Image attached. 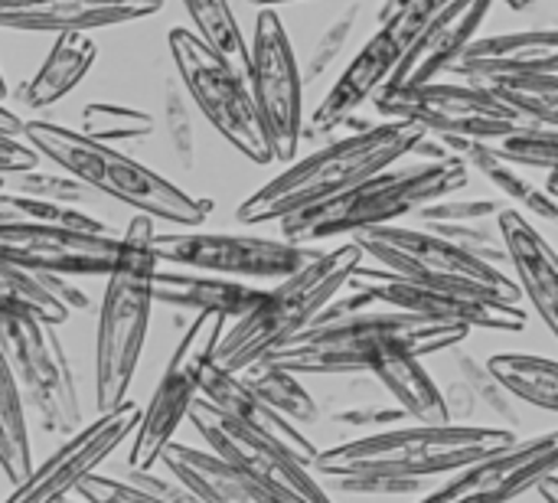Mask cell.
Instances as JSON below:
<instances>
[{"mask_svg":"<svg viewBox=\"0 0 558 503\" xmlns=\"http://www.w3.org/2000/svg\"><path fill=\"white\" fill-rule=\"evenodd\" d=\"M425 134L428 131L415 121L389 118L363 131H353L340 141H330L327 147L288 164L278 177H271L265 187L245 196L235 206V223H281L294 213L324 206L356 190L379 170L409 157Z\"/></svg>","mask_w":558,"mask_h":503,"instance_id":"6da1fadb","label":"cell"},{"mask_svg":"<svg viewBox=\"0 0 558 503\" xmlns=\"http://www.w3.org/2000/svg\"><path fill=\"white\" fill-rule=\"evenodd\" d=\"M157 219L131 216L121 232V255L105 275L95 327V409L108 412L128 399L147 340L150 308L157 304Z\"/></svg>","mask_w":558,"mask_h":503,"instance_id":"7a4b0ae2","label":"cell"},{"mask_svg":"<svg viewBox=\"0 0 558 503\" xmlns=\"http://www.w3.org/2000/svg\"><path fill=\"white\" fill-rule=\"evenodd\" d=\"M468 334L471 327L464 324H441L383 304L347 318H320L268 360L298 376H353L369 373V363L386 347L399 344L418 357H432L461 347Z\"/></svg>","mask_w":558,"mask_h":503,"instance_id":"3957f363","label":"cell"},{"mask_svg":"<svg viewBox=\"0 0 558 503\" xmlns=\"http://www.w3.org/2000/svg\"><path fill=\"white\" fill-rule=\"evenodd\" d=\"M363 259L366 252L353 239L337 249H324L311 265L281 278L275 288H265L262 301L226 327L216 350V363L232 373H245L248 367L288 347L350 285Z\"/></svg>","mask_w":558,"mask_h":503,"instance_id":"277c9868","label":"cell"},{"mask_svg":"<svg viewBox=\"0 0 558 503\" xmlns=\"http://www.w3.org/2000/svg\"><path fill=\"white\" fill-rule=\"evenodd\" d=\"M513 429L477 426V422H415L412 429H389L356 442L333 445L317 455L314 471L320 478H445L454 475L507 445Z\"/></svg>","mask_w":558,"mask_h":503,"instance_id":"5b68a950","label":"cell"},{"mask_svg":"<svg viewBox=\"0 0 558 503\" xmlns=\"http://www.w3.org/2000/svg\"><path fill=\"white\" fill-rule=\"evenodd\" d=\"M471 170L474 167L461 154L448 160H422L412 167L392 164L356 190L281 219V236L291 242L317 245L340 236H360L376 226H392L396 219L415 216L435 200L461 193L471 183Z\"/></svg>","mask_w":558,"mask_h":503,"instance_id":"8992f818","label":"cell"},{"mask_svg":"<svg viewBox=\"0 0 558 503\" xmlns=\"http://www.w3.org/2000/svg\"><path fill=\"white\" fill-rule=\"evenodd\" d=\"M26 137L39 147L46 160H52V167L75 173L98 196L118 200L154 219H163L173 226H203L216 209L213 200L186 193L183 187L154 173L141 160L121 154L111 144L92 141L75 128L56 124V121H29Z\"/></svg>","mask_w":558,"mask_h":503,"instance_id":"52a82bcc","label":"cell"},{"mask_svg":"<svg viewBox=\"0 0 558 503\" xmlns=\"http://www.w3.org/2000/svg\"><path fill=\"white\" fill-rule=\"evenodd\" d=\"M167 46L173 56V69L183 79L199 115L252 164L265 167L278 160L252 85L235 69V62L186 26H173L167 33Z\"/></svg>","mask_w":558,"mask_h":503,"instance_id":"ba28073f","label":"cell"},{"mask_svg":"<svg viewBox=\"0 0 558 503\" xmlns=\"http://www.w3.org/2000/svg\"><path fill=\"white\" fill-rule=\"evenodd\" d=\"M366 259L376 265L438 288H454V291H474V295H490L500 301L520 304L523 288L517 278H510L500 265L477 259L474 252L461 249L458 242L445 239L441 232L428 226H376L360 236H353Z\"/></svg>","mask_w":558,"mask_h":503,"instance_id":"9c48e42d","label":"cell"},{"mask_svg":"<svg viewBox=\"0 0 558 503\" xmlns=\"http://www.w3.org/2000/svg\"><path fill=\"white\" fill-rule=\"evenodd\" d=\"M0 334L3 363L13 370L20 393L43 432L65 439L75 435L82 429V403L65 347L52 324L33 318L13 301H0Z\"/></svg>","mask_w":558,"mask_h":503,"instance_id":"30bf717a","label":"cell"},{"mask_svg":"<svg viewBox=\"0 0 558 503\" xmlns=\"http://www.w3.org/2000/svg\"><path fill=\"white\" fill-rule=\"evenodd\" d=\"M383 118H402L422 124L428 134H458L474 141H500L533 121L484 82H422V85H386L373 98Z\"/></svg>","mask_w":558,"mask_h":503,"instance_id":"8fae6325","label":"cell"},{"mask_svg":"<svg viewBox=\"0 0 558 503\" xmlns=\"http://www.w3.org/2000/svg\"><path fill=\"white\" fill-rule=\"evenodd\" d=\"M229 327V318L222 314H193L190 327L183 331L173 357L167 360L160 383L154 386L141 426L131 442L128 468L131 471H150L160 465L163 448L173 442L177 429L190 422L193 406L203 396V383L209 367L216 363L219 340Z\"/></svg>","mask_w":558,"mask_h":503,"instance_id":"7c38bea8","label":"cell"},{"mask_svg":"<svg viewBox=\"0 0 558 503\" xmlns=\"http://www.w3.org/2000/svg\"><path fill=\"white\" fill-rule=\"evenodd\" d=\"M248 85L265 118L278 160H291L304 137V69L291 46L288 26L275 7H258L252 26Z\"/></svg>","mask_w":558,"mask_h":503,"instance_id":"4fadbf2b","label":"cell"},{"mask_svg":"<svg viewBox=\"0 0 558 503\" xmlns=\"http://www.w3.org/2000/svg\"><path fill=\"white\" fill-rule=\"evenodd\" d=\"M157 259L177 268L229 275L242 282H281L311 265L324 249L232 232H157Z\"/></svg>","mask_w":558,"mask_h":503,"instance_id":"5bb4252c","label":"cell"},{"mask_svg":"<svg viewBox=\"0 0 558 503\" xmlns=\"http://www.w3.org/2000/svg\"><path fill=\"white\" fill-rule=\"evenodd\" d=\"M190 426L199 432V439L216 455H222L226 462L242 468L252 481H258L271 498H278L281 503H333L330 494L314 481L311 465L294 458L278 442L242 426L239 419L219 412L203 396L190 412Z\"/></svg>","mask_w":558,"mask_h":503,"instance_id":"9a60e30c","label":"cell"},{"mask_svg":"<svg viewBox=\"0 0 558 503\" xmlns=\"http://www.w3.org/2000/svg\"><path fill=\"white\" fill-rule=\"evenodd\" d=\"M353 288L369 291L379 304L399 308L422 314L428 321L441 324H464L471 331H504V334H520L526 331L530 318L520 304L500 301L490 295H474V291H454V288H438L425 282L402 278L389 268H356L350 278Z\"/></svg>","mask_w":558,"mask_h":503,"instance_id":"2e32d148","label":"cell"},{"mask_svg":"<svg viewBox=\"0 0 558 503\" xmlns=\"http://www.w3.org/2000/svg\"><path fill=\"white\" fill-rule=\"evenodd\" d=\"M144 416V406L134 399L98 412L95 422L82 426L75 435L65 439L62 448H56L33 475L26 484L7 494L3 503H65L72 491H78L98 468L137 432Z\"/></svg>","mask_w":558,"mask_h":503,"instance_id":"e0dca14e","label":"cell"},{"mask_svg":"<svg viewBox=\"0 0 558 503\" xmlns=\"http://www.w3.org/2000/svg\"><path fill=\"white\" fill-rule=\"evenodd\" d=\"M558 475V429L513 442L441 481L418 503H510Z\"/></svg>","mask_w":558,"mask_h":503,"instance_id":"ac0fdd59","label":"cell"},{"mask_svg":"<svg viewBox=\"0 0 558 503\" xmlns=\"http://www.w3.org/2000/svg\"><path fill=\"white\" fill-rule=\"evenodd\" d=\"M3 262L69 278H101L121 255V236L43 223H0Z\"/></svg>","mask_w":558,"mask_h":503,"instance_id":"d6986e66","label":"cell"},{"mask_svg":"<svg viewBox=\"0 0 558 503\" xmlns=\"http://www.w3.org/2000/svg\"><path fill=\"white\" fill-rule=\"evenodd\" d=\"M494 0H451L399 56L389 85H422L451 75L477 39Z\"/></svg>","mask_w":558,"mask_h":503,"instance_id":"ffe728a7","label":"cell"},{"mask_svg":"<svg viewBox=\"0 0 558 503\" xmlns=\"http://www.w3.org/2000/svg\"><path fill=\"white\" fill-rule=\"evenodd\" d=\"M399 56H402V49H399L396 36L386 26H379L360 46V52L347 62V69L340 72V79L330 85V92L314 108L311 134H330V131L347 128V121L356 118L360 108L366 101H373L392 82V72L399 65Z\"/></svg>","mask_w":558,"mask_h":503,"instance_id":"44dd1931","label":"cell"},{"mask_svg":"<svg viewBox=\"0 0 558 503\" xmlns=\"http://www.w3.org/2000/svg\"><path fill=\"white\" fill-rule=\"evenodd\" d=\"M163 0H0V23L23 33H88L154 16Z\"/></svg>","mask_w":558,"mask_h":503,"instance_id":"7402d4cb","label":"cell"},{"mask_svg":"<svg viewBox=\"0 0 558 503\" xmlns=\"http://www.w3.org/2000/svg\"><path fill=\"white\" fill-rule=\"evenodd\" d=\"M451 75L468 82H490L507 75H558V26L477 36Z\"/></svg>","mask_w":558,"mask_h":503,"instance_id":"603a6c76","label":"cell"},{"mask_svg":"<svg viewBox=\"0 0 558 503\" xmlns=\"http://www.w3.org/2000/svg\"><path fill=\"white\" fill-rule=\"evenodd\" d=\"M203 399L213 403L219 412L239 419L242 426L255 429L258 435L278 442V445L288 448L294 458H301L304 465L314 468V462H317V455H320V452L314 448V442L301 432L298 422H291V419H288L284 412H278L271 403H265V399L248 386V380H245L242 373H232V370L213 363L209 373H206V383H203Z\"/></svg>","mask_w":558,"mask_h":503,"instance_id":"cb8c5ba5","label":"cell"},{"mask_svg":"<svg viewBox=\"0 0 558 503\" xmlns=\"http://www.w3.org/2000/svg\"><path fill=\"white\" fill-rule=\"evenodd\" d=\"M497 226L507 239L510 265L517 272L523 298L558 340V252L536 226H530V219H523L520 209H504L497 216Z\"/></svg>","mask_w":558,"mask_h":503,"instance_id":"d4e9b609","label":"cell"},{"mask_svg":"<svg viewBox=\"0 0 558 503\" xmlns=\"http://www.w3.org/2000/svg\"><path fill=\"white\" fill-rule=\"evenodd\" d=\"M262 295L265 288L229 275L177 268V265L157 272V304H167L173 311L222 314L229 321H239L262 301Z\"/></svg>","mask_w":558,"mask_h":503,"instance_id":"484cf974","label":"cell"},{"mask_svg":"<svg viewBox=\"0 0 558 503\" xmlns=\"http://www.w3.org/2000/svg\"><path fill=\"white\" fill-rule=\"evenodd\" d=\"M160 465L167 468V475L180 478L206 503H281L258 481H252L242 468L216 455L213 448L199 452V448L170 442L160 455Z\"/></svg>","mask_w":558,"mask_h":503,"instance_id":"4316f807","label":"cell"},{"mask_svg":"<svg viewBox=\"0 0 558 503\" xmlns=\"http://www.w3.org/2000/svg\"><path fill=\"white\" fill-rule=\"evenodd\" d=\"M369 376L396 399V406H402L409 412V419L428 422V426L454 422L451 409H448V396L432 380V373L422 367V357L415 350L399 347V344L386 347L369 363Z\"/></svg>","mask_w":558,"mask_h":503,"instance_id":"83f0119b","label":"cell"},{"mask_svg":"<svg viewBox=\"0 0 558 503\" xmlns=\"http://www.w3.org/2000/svg\"><path fill=\"white\" fill-rule=\"evenodd\" d=\"M95 56H98V46L88 33H56L52 49L46 52L36 75L20 85L16 98L29 111H43L62 101L88 75Z\"/></svg>","mask_w":558,"mask_h":503,"instance_id":"f1b7e54d","label":"cell"},{"mask_svg":"<svg viewBox=\"0 0 558 503\" xmlns=\"http://www.w3.org/2000/svg\"><path fill=\"white\" fill-rule=\"evenodd\" d=\"M464 157H468V164H471L490 187H497L504 196L517 200V203H520L523 209H530L533 216H539V219L558 226L556 193H553L549 187H536V183L523 173V167L513 164V160H507V157H500V154L490 147V141H471L468 151H464Z\"/></svg>","mask_w":558,"mask_h":503,"instance_id":"f546056e","label":"cell"},{"mask_svg":"<svg viewBox=\"0 0 558 503\" xmlns=\"http://www.w3.org/2000/svg\"><path fill=\"white\" fill-rule=\"evenodd\" d=\"M0 468H3L10 491L26 484L29 475L36 471L33 445L26 432V399L7 363H3V380H0Z\"/></svg>","mask_w":558,"mask_h":503,"instance_id":"4dcf8cb0","label":"cell"},{"mask_svg":"<svg viewBox=\"0 0 558 503\" xmlns=\"http://www.w3.org/2000/svg\"><path fill=\"white\" fill-rule=\"evenodd\" d=\"M487 363L523 406L558 412V360L536 354H497Z\"/></svg>","mask_w":558,"mask_h":503,"instance_id":"1f68e13d","label":"cell"},{"mask_svg":"<svg viewBox=\"0 0 558 503\" xmlns=\"http://www.w3.org/2000/svg\"><path fill=\"white\" fill-rule=\"evenodd\" d=\"M242 376L248 380V386H252L265 403H271L278 412H284V416H288L291 422H298L301 429L320 422V406H317V399L304 390V383L298 380V373H291V370L271 363V360H262V363L248 367Z\"/></svg>","mask_w":558,"mask_h":503,"instance_id":"d6a6232c","label":"cell"},{"mask_svg":"<svg viewBox=\"0 0 558 503\" xmlns=\"http://www.w3.org/2000/svg\"><path fill=\"white\" fill-rule=\"evenodd\" d=\"M193 111H199L183 85V79L177 72H170L163 82H160V131L167 137V147L177 160L180 170H193L196 167V121H193Z\"/></svg>","mask_w":558,"mask_h":503,"instance_id":"836d02e7","label":"cell"},{"mask_svg":"<svg viewBox=\"0 0 558 503\" xmlns=\"http://www.w3.org/2000/svg\"><path fill=\"white\" fill-rule=\"evenodd\" d=\"M193 20V29L209 39L222 56L235 62V69L248 79L252 65V43L242 36V26L235 20V10L229 0H180Z\"/></svg>","mask_w":558,"mask_h":503,"instance_id":"e575fe53","label":"cell"},{"mask_svg":"<svg viewBox=\"0 0 558 503\" xmlns=\"http://www.w3.org/2000/svg\"><path fill=\"white\" fill-rule=\"evenodd\" d=\"M454 370H458V380L474 393L481 412L494 416L497 426H504V429H520L523 426V412H520L523 403L497 380L490 363H481L477 357H471L464 350H454Z\"/></svg>","mask_w":558,"mask_h":503,"instance_id":"d590c367","label":"cell"},{"mask_svg":"<svg viewBox=\"0 0 558 503\" xmlns=\"http://www.w3.org/2000/svg\"><path fill=\"white\" fill-rule=\"evenodd\" d=\"M0 291H3L0 301H13L23 311H29L33 318L52 324V327L56 324H65L69 314H72L59 301V295L52 291V285L46 282V275L36 272V268H26V265L3 262V268H0Z\"/></svg>","mask_w":558,"mask_h":503,"instance_id":"8d00e7d4","label":"cell"},{"mask_svg":"<svg viewBox=\"0 0 558 503\" xmlns=\"http://www.w3.org/2000/svg\"><path fill=\"white\" fill-rule=\"evenodd\" d=\"M157 121L154 115L131 108V105H114V101H92L82 108V121L78 131L92 141L101 144H134V141H147L154 134Z\"/></svg>","mask_w":558,"mask_h":503,"instance_id":"74e56055","label":"cell"},{"mask_svg":"<svg viewBox=\"0 0 558 503\" xmlns=\"http://www.w3.org/2000/svg\"><path fill=\"white\" fill-rule=\"evenodd\" d=\"M0 223H43V226H65V229H85V232H111L101 219H95L92 213L72 203L39 200V196H26L13 190L0 193Z\"/></svg>","mask_w":558,"mask_h":503,"instance_id":"f35d334b","label":"cell"},{"mask_svg":"<svg viewBox=\"0 0 558 503\" xmlns=\"http://www.w3.org/2000/svg\"><path fill=\"white\" fill-rule=\"evenodd\" d=\"M513 101L533 124L558 128V75H507L484 82Z\"/></svg>","mask_w":558,"mask_h":503,"instance_id":"ab89813d","label":"cell"},{"mask_svg":"<svg viewBox=\"0 0 558 503\" xmlns=\"http://www.w3.org/2000/svg\"><path fill=\"white\" fill-rule=\"evenodd\" d=\"M363 16H366V3H363V0H353V3H347V7L330 20V26L314 39L307 59L301 62L304 82H317V79H324V75L337 65V59L347 52L350 39L356 36Z\"/></svg>","mask_w":558,"mask_h":503,"instance_id":"60d3db41","label":"cell"},{"mask_svg":"<svg viewBox=\"0 0 558 503\" xmlns=\"http://www.w3.org/2000/svg\"><path fill=\"white\" fill-rule=\"evenodd\" d=\"M490 147L520 167H539V170L558 173V128L530 124L500 141H490Z\"/></svg>","mask_w":558,"mask_h":503,"instance_id":"b9f144b4","label":"cell"},{"mask_svg":"<svg viewBox=\"0 0 558 503\" xmlns=\"http://www.w3.org/2000/svg\"><path fill=\"white\" fill-rule=\"evenodd\" d=\"M13 193H26V196H39V200H56V203H72V206H82V203H92L98 193L78 180L75 173L62 170V173H52V170H29V173H16L13 183L7 187Z\"/></svg>","mask_w":558,"mask_h":503,"instance_id":"7bdbcfd3","label":"cell"},{"mask_svg":"<svg viewBox=\"0 0 558 503\" xmlns=\"http://www.w3.org/2000/svg\"><path fill=\"white\" fill-rule=\"evenodd\" d=\"M435 232H441L445 239L458 242L461 249L474 252L477 259L484 262H494V265H510V249H507V239L500 232V226H487V219H477V223H441V226H428Z\"/></svg>","mask_w":558,"mask_h":503,"instance_id":"ee69618b","label":"cell"},{"mask_svg":"<svg viewBox=\"0 0 558 503\" xmlns=\"http://www.w3.org/2000/svg\"><path fill=\"white\" fill-rule=\"evenodd\" d=\"M500 213H504V206H500L497 200H490V196H471V200H464V196L451 193V196H445V200H435V203L422 206V209L415 213V223H418V226L477 223V219H494V216H500Z\"/></svg>","mask_w":558,"mask_h":503,"instance_id":"f6af8a7d","label":"cell"},{"mask_svg":"<svg viewBox=\"0 0 558 503\" xmlns=\"http://www.w3.org/2000/svg\"><path fill=\"white\" fill-rule=\"evenodd\" d=\"M441 484V481H438ZM435 478H379V475H363V478H337V488L343 494H363V498H405V494H425L428 488H438Z\"/></svg>","mask_w":558,"mask_h":503,"instance_id":"bcb514c9","label":"cell"},{"mask_svg":"<svg viewBox=\"0 0 558 503\" xmlns=\"http://www.w3.org/2000/svg\"><path fill=\"white\" fill-rule=\"evenodd\" d=\"M78 498L85 503H167L163 498L150 494L147 488L134 484L131 478H108V475H92L82 488Z\"/></svg>","mask_w":558,"mask_h":503,"instance_id":"7dc6e473","label":"cell"},{"mask_svg":"<svg viewBox=\"0 0 558 503\" xmlns=\"http://www.w3.org/2000/svg\"><path fill=\"white\" fill-rule=\"evenodd\" d=\"M39 147L26 134H0V170L3 177L29 173L39 167Z\"/></svg>","mask_w":558,"mask_h":503,"instance_id":"c3c4849f","label":"cell"},{"mask_svg":"<svg viewBox=\"0 0 558 503\" xmlns=\"http://www.w3.org/2000/svg\"><path fill=\"white\" fill-rule=\"evenodd\" d=\"M402 416H409L402 406H396V409H379V406H373V409L343 412V416H337V419H340V422H353V426H386V422H396V419H402Z\"/></svg>","mask_w":558,"mask_h":503,"instance_id":"681fc988","label":"cell"},{"mask_svg":"<svg viewBox=\"0 0 558 503\" xmlns=\"http://www.w3.org/2000/svg\"><path fill=\"white\" fill-rule=\"evenodd\" d=\"M26 124H29V121H20V118L13 115V108H3V111H0V134H26Z\"/></svg>","mask_w":558,"mask_h":503,"instance_id":"f907efd6","label":"cell"},{"mask_svg":"<svg viewBox=\"0 0 558 503\" xmlns=\"http://www.w3.org/2000/svg\"><path fill=\"white\" fill-rule=\"evenodd\" d=\"M539 494H543V501L546 503H558V475H553L549 481L539 484Z\"/></svg>","mask_w":558,"mask_h":503,"instance_id":"816d5d0a","label":"cell"},{"mask_svg":"<svg viewBox=\"0 0 558 503\" xmlns=\"http://www.w3.org/2000/svg\"><path fill=\"white\" fill-rule=\"evenodd\" d=\"M510 10H530V7H536L539 0H504Z\"/></svg>","mask_w":558,"mask_h":503,"instance_id":"f5cc1de1","label":"cell"},{"mask_svg":"<svg viewBox=\"0 0 558 503\" xmlns=\"http://www.w3.org/2000/svg\"><path fill=\"white\" fill-rule=\"evenodd\" d=\"M255 7H281V3H301V0H248Z\"/></svg>","mask_w":558,"mask_h":503,"instance_id":"db71d44e","label":"cell"},{"mask_svg":"<svg viewBox=\"0 0 558 503\" xmlns=\"http://www.w3.org/2000/svg\"><path fill=\"white\" fill-rule=\"evenodd\" d=\"M546 187H549V190L558 196V173H549V177H546Z\"/></svg>","mask_w":558,"mask_h":503,"instance_id":"11a10c76","label":"cell"},{"mask_svg":"<svg viewBox=\"0 0 558 503\" xmlns=\"http://www.w3.org/2000/svg\"><path fill=\"white\" fill-rule=\"evenodd\" d=\"M82 503H85V501H82Z\"/></svg>","mask_w":558,"mask_h":503,"instance_id":"9f6ffc18","label":"cell"}]
</instances>
